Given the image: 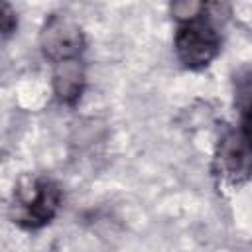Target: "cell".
<instances>
[{"label":"cell","mask_w":252,"mask_h":252,"mask_svg":"<svg viewBox=\"0 0 252 252\" xmlns=\"http://www.w3.org/2000/svg\"><path fill=\"white\" fill-rule=\"evenodd\" d=\"M61 207V189L59 185L37 173L20 177L14 187L10 201V219L14 224L35 230L51 222Z\"/></svg>","instance_id":"obj_1"},{"label":"cell","mask_w":252,"mask_h":252,"mask_svg":"<svg viewBox=\"0 0 252 252\" xmlns=\"http://www.w3.org/2000/svg\"><path fill=\"white\" fill-rule=\"evenodd\" d=\"M215 171L228 185H240L250 177L252 148L242 132L228 130L220 136L215 152Z\"/></svg>","instance_id":"obj_4"},{"label":"cell","mask_w":252,"mask_h":252,"mask_svg":"<svg viewBox=\"0 0 252 252\" xmlns=\"http://www.w3.org/2000/svg\"><path fill=\"white\" fill-rule=\"evenodd\" d=\"M85 87V69L79 59H69L55 65L53 71V93L63 104H75L81 98Z\"/></svg>","instance_id":"obj_5"},{"label":"cell","mask_w":252,"mask_h":252,"mask_svg":"<svg viewBox=\"0 0 252 252\" xmlns=\"http://www.w3.org/2000/svg\"><path fill=\"white\" fill-rule=\"evenodd\" d=\"M207 6V2H205ZM220 49V35L213 20L203 12L201 18L185 22L177 28L175 33V53L177 59L187 69L207 67Z\"/></svg>","instance_id":"obj_2"},{"label":"cell","mask_w":252,"mask_h":252,"mask_svg":"<svg viewBox=\"0 0 252 252\" xmlns=\"http://www.w3.org/2000/svg\"><path fill=\"white\" fill-rule=\"evenodd\" d=\"M203 12H205V2H187V0H185V2H175V4L171 6V14H173L181 24L201 18Z\"/></svg>","instance_id":"obj_7"},{"label":"cell","mask_w":252,"mask_h":252,"mask_svg":"<svg viewBox=\"0 0 252 252\" xmlns=\"http://www.w3.org/2000/svg\"><path fill=\"white\" fill-rule=\"evenodd\" d=\"M18 28V18H16V12L12 10V6L8 2H2L0 6V32H2V37L8 39Z\"/></svg>","instance_id":"obj_8"},{"label":"cell","mask_w":252,"mask_h":252,"mask_svg":"<svg viewBox=\"0 0 252 252\" xmlns=\"http://www.w3.org/2000/svg\"><path fill=\"white\" fill-rule=\"evenodd\" d=\"M240 94L244 96V104H242V126L240 132L246 138V142L252 148V85L250 81L240 89Z\"/></svg>","instance_id":"obj_6"},{"label":"cell","mask_w":252,"mask_h":252,"mask_svg":"<svg viewBox=\"0 0 252 252\" xmlns=\"http://www.w3.org/2000/svg\"><path fill=\"white\" fill-rule=\"evenodd\" d=\"M39 47L55 65L69 59H79L81 51L85 49V33L73 16L55 12L49 14L41 26Z\"/></svg>","instance_id":"obj_3"}]
</instances>
